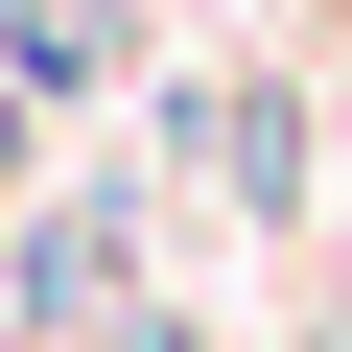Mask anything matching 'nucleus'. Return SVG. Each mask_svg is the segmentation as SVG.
<instances>
[{
    "label": "nucleus",
    "mask_w": 352,
    "mask_h": 352,
    "mask_svg": "<svg viewBox=\"0 0 352 352\" xmlns=\"http://www.w3.org/2000/svg\"><path fill=\"white\" fill-rule=\"evenodd\" d=\"M188 141H212V188H235V212H305V118H282L258 71H212V94H188Z\"/></svg>",
    "instance_id": "1"
},
{
    "label": "nucleus",
    "mask_w": 352,
    "mask_h": 352,
    "mask_svg": "<svg viewBox=\"0 0 352 352\" xmlns=\"http://www.w3.org/2000/svg\"><path fill=\"white\" fill-rule=\"evenodd\" d=\"M24 141H47V118H24V94H0V188H24Z\"/></svg>",
    "instance_id": "2"
}]
</instances>
